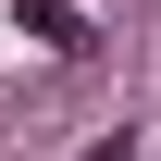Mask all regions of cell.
<instances>
[{
    "mask_svg": "<svg viewBox=\"0 0 161 161\" xmlns=\"http://www.w3.org/2000/svg\"><path fill=\"white\" fill-rule=\"evenodd\" d=\"M87 161H136V136H99V149H87Z\"/></svg>",
    "mask_w": 161,
    "mask_h": 161,
    "instance_id": "obj_2",
    "label": "cell"
},
{
    "mask_svg": "<svg viewBox=\"0 0 161 161\" xmlns=\"http://www.w3.org/2000/svg\"><path fill=\"white\" fill-rule=\"evenodd\" d=\"M25 37H37V50H62V62H87V50H99V25H87L75 0H25Z\"/></svg>",
    "mask_w": 161,
    "mask_h": 161,
    "instance_id": "obj_1",
    "label": "cell"
}]
</instances>
